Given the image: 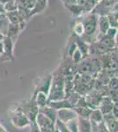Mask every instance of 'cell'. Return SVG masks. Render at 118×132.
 I'll use <instances>...</instances> for the list:
<instances>
[{
  "mask_svg": "<svg viewBox=\"0 0 118 132\" xmlns=\"http://www.w3.org/2000/svg\"><path fill=\"white\" fill-rule=\"evenodd\" d=\"M11 119H12V122L14 124V126L18 128H23L29 124V120L27 118L23 110L19 109V108L15 109L12 112V118Z\"/></svg>",
  "mask_w": 118,
  "mask_h": 132,
  "instance_id": "obj_1",
  "label": "cell"
},
{
  "mask_svg": "<svg viewBox=\"0 0 118 132\" xmlns=\"http://www.w3.org/2000/svg\"><path fill=\"white\" fill-rule=\"evenodd\" d=\"M37 122H38V126L41 129V130L44 132H53L54 130V125H53V122H51L49 119L47 118L46 116L43 114H38L37 116Z\"/></svg>",
  "mask_w": 118,
  "mask_h": 132,
  "instance_id": "obj_2",
  "label": "cell"
},
{
  "mask_svg": "<svg viewBox=\"0 0 118 132\" xmlns=\"http://www.w3.org/2000/svg\"><path fill=\"white\" fill-rule=\"evenodd\" d=\"M101 104V112L102 114H108L109 112H111V110L113 109L114 106L110 103V100L109 99H103L100 102Z\"/></svg>",
  "mask_w": 118,
  "mask_h": 132,
  "instance_id": "obj_3",
  "label": "cell"
},
{
  "mask_svg": "<svg viewBox=\"0 0 118 132\" xmlns=\"http://www.w3.org/2000/svg\"><path fill=\"white\" fill-rule=\"evenodd\" d=\"M76 114L75 112H72L70 110H59L58 116H59V121H63L64 117H68V122H70V120H73L74 116Z\"/></svg>",
  "mask_w": 118,
  "mask_h": 132,
  "instance_id": "obj_4",
  "label": "cell"
},
{
  "mask_svg": "<svg viewBox=\"0 0 118 132\" xmlns=\"http://www.w3.org/2000/svg\"><path fill=\"white\" fill-rule=\"evenodd\" d=\"M79 124H80V128H79L80 132H90L91 130V124H90L88 120H85L83 117H80L79 118Z\"/></svg>",
  "mask_w": 118,
  "mask_h": 132,
  "instance_id": "obj_5",
  "label": "cell"
},
{
  "mask_svg": "<svg viewBox=\"0 0 118 132\" xmlns=\"http://www.w3.org/2000/svg\"><path fill=\"white\" fill-rule=\"evenodd\" d=\"M102 117H103V114L100 112V110H93L90 114V118L93 122L99 123L102 122Z\"/></svg>",
  "mask_w": 118,
  "mask_h": 132,
  "instance_id": "obj_6",
  "label": "cell"
},
{
  "mask_svg": "<svg viewBox=\"0 0 118 132\" xmlns=\"http://www.w3.org/2000/svg\"><path fill=\"white\" fill-rule=\"evenodd\" d=\"M46 101H47L46 94L42 93V92H39V93H38V95H37V101H36V104H37L39 107L42 108V107H44L45 104H46Z\"/></svg>",
  "mask_w": 118,
  "mask_h": 132,
  "instance_id": "obj_7",
  "label": "cell"
},
{
  "mask_svg": "<svg viewBox=\"0 0 118 132\" xmlns=\"http://www.w3.org/2000/svg\"><path fill=\"white\" fill-rule=\"evenodd\" d=\"M0 132H7L5 128L2 126V124H0Z\"/></svg>",
  "mask_w": 118,
  "mask_h": 132,
  "instance_id": "obj_8",
  "label": "cell"
}]
</instances>
